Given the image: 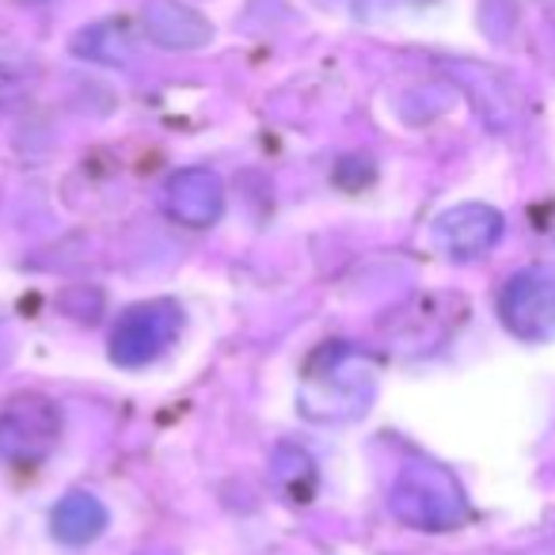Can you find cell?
Returning <instances> with one entry per match:
<instances>
[{
  "label": "cell",
  "mask_w": 555,
  "mask_h": 555,
  "mask_svg": "<svg viewBox=\"0 0 555 555\" xmlns=\"http://www.w3.org/2000/svg\"><path fill=\"white\" fill-rule=\"evenodd\" d=\"M39 65L20 50H0V103H9L12 95H20L35 80Z\"/></svg>",
  "instance_id": "12"
},
{
  "label": "cell",
  "mask_w": 555,
  "mask_h": 555,
  "mask_svg": "<svg viewBox=\"0 0 555 555\" xmlns=\"http://www.w3.org/2000/svg\"><path fill=\"white\" fill-rule=\"evenodd\" d=\"M388 509L396 521L418 532H453L468 521V494L456 476L441 464L418 461L396 476L388 491Z\"/></svg>",
  "instance_id": "2"
},
{
  "label": "cell",
  "mask_w": 555,
  "mask_h": 555,
  "mask_svg": "<svg viewBox=\"0 0 555 555\" xmlns=\"http://www.w3.org/2000/svg\"><path fill=\"white\" fill-rule=\"evenodd\" d=\"M77 54L92 57V62H107V65H118L126 57H133V47H130V35L115 24H103V27H92L77 39Z\"/></svg>",
  "instance_id": "11"
},
{
  "label": "cell",
  "mask_w": 555,
  "mask_h": 555,
  "mask_svg": "<svg viewBox=\"0 0 555 555\" xmlns=\"http://www.w3.org/2000/svg\"><path fill=\"white\" fill-rule=\"evenodd\" d=\"M499 320L521 343H555V267H525L499 289Z\"/></svg>",
  "instance_id": "3"
},
{
  "label": "cell",
  "mask_w": 555,
  "mask_h": 555,
  "mask_svg": "<svg viewBox=\"0 0 555 555\" xmlns=\"http://www.w3.org/2000/svg\"><path fill=\"white\" fill-rule=\"evenodd\" d=\"M62 438V411L47 396H16L0 408V461L39 464Z\"/></svg>",
  "instance_id": "5"
},
{
  "label": "cell",
  "mask_w": 555,
  "mask_h": 555,
  "mask_svg": "<svg viewBox=\"0 0 555 555\" xmlns=\"http://www.w3.org/2000/svg\"><path fill=\"white\" fill-rule=\"evenodd\" d=\"M270 487H274L289 506H305V502L317 499V487H320V472L317 461L305 453L301 446H278L270 453Z\"/></svg>",
  "instance_id": "10"
},
{
  "label": "cell",
  "mask_w": 555,
  "mask_h": 555,
  "mask_svg": "<svg viewBox=\"0 0 555 555\" xmlns=\"http://www.w3.org/2000/svg\"><path fill=\"white\" fill-rule=\"evenodd\" d=\"M179 324H183V312L176 301L133 305L118 317L115 332H111V362L122 370H141V365L156 362L179 339Z\"/></svg>",
  "instance_id": "4"
},
{
  "label": "cell",
  "mask_w": 555,
  "mask_h": 555,
  "mask_svg": "<svg viewBox=\"0 0 555 555\" xmlns=\"http://www.w3.org/2000/svg\"><path fill=\"white\" fill-rule=\"evenodd\" d=\"M107 525H111L107 506H103L92 491H69L54 506V514H50V529H54V537L62 540V544H73V547L100 540L103 532H107Z\"/></svg>",
  "instance_id": "9"
},
{
  "label": "cell",
  "mask_w": 555,
  "mask_h": 555,
  "mask_svg": "<svg viewBox=\"0 0 555 555\" xmlns=\"http://www.w3.org/2000/svg\"><path fill=\"white\" fill-rule=\"evenodd\" d=\"M145 35L164 50H198L214 39L209 24L179 0H149L145 4Z\"/></svg>",
  "instance_id": "8"
},
{
  "label": "cell",
  "mask_w": 555,
  "mask_h": 555,
  "mask_svg": "<svg viewBox=\"0 0 555 555\" xmlns=\"http://www.w3.org/2000/svg\"><path fill=\"white\" fill-rule=\"evenodd\" d=\"M377 396V370L347 343H327L301 380V415L317 423H347L370 411Z\"/></svg>",
  "instance_id": "1"
},
{
  "label": "cell",
  "mask_w": 555,
  "mask_h": 555,
  "mask_svg": "<svg viewBox=\"0 0 555 555\" xmlns=\"http://www.w3.org/2000/svg\"><path fill=\"white\" fill-rule=\"evenodd\" d=\"M502 214L487 202H461V206L446 209L434 221V244L446 251L449 259H479L502 240Z\"/></svg>",
  "instance_id": "6"
},
{
  "label": "cell",
  "mask_w": 555,
  "mask_h": 555,
  "mask_svg": "<svg viewBox=\"0 0 555 555\" xmlns=\"http://www.w3.org/2000/svg\"><path fill=\"white\" fill-rule=\"evenodd\" d=\"M164 209L186 229H209L224 214V183L209 168H183L164 183Z\"/></svg>",
  "instance_id": "7"
}]
</instances>
